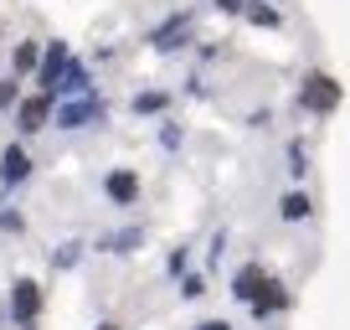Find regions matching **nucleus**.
I'll return each instance as SVG.
<instances>
[{
	"label": "nucleus",
	"mask_w": 350,
	"mask_h": 330,
	"mask_svg": "<svg viewBox=\"0 0 350 330\" xmlns=\"http://www.w3.org/2000/svg\"><path fill=\"white\" fill-rule=\"evenodd\" d=\"M88 93H93V73H88L83 62H67V73H62L52 99H88Z\"/></svg>",
	"instance_id": "1a4fd4ad"
},
{
	"label": "nucleus",
	"mask_w": 350,
	"mask_h": 330,
	"mask_svg": "<svg viewBox=\"0 0 350 330\" xmlns=\"http://www.w3.org/2000/svg\"><path fill=\"white\" fill-rule=\"evenodd\" d=\"M186 31H191V16H175V21H165L160 31L150 36V42L160 47V52H170V47H186Z\"/></svg>",
	"instance_id": "9b49d317"
},
{
	"label": "nucleus",
	"mask_w": 350,
	"mask_h": 330,
	"mask_svg": "<svg viewBox=\"0 0 350 330\" xmlns=\"http://www.w3.org/2000/svg\"><path fill=\"white\" fill-rule=\"evenodd\" d=\"M129 242H139V232H119V238H109V253H124Z\"/></svg>",
	"instance_id": "a211bd4d"
},
{
	"label": "nucleus",
	"mask_w": 350,
	"mask_h": 330,
	"mask_svg": "<svg viewBox=\"0 0 350 330\" xmlns=\"http://www.w3.org/2000/svg\"><path fill=\"white\" fill-rule=\"evenodd\" d=\"M16 93H21V77H5V83H0V109H11Z\"/></svg>",
	"instance_id": "f3484780"
},
{
	"label": "nucleus",
	"mask_w": 350,
	"mask_h": 330,
	"mask_svg": "<svg viewBox=\"0 0 350 330\" xmlns=\"http://www.w3.org/2000/svg\"><path fill=\"white\" fill-rule=\"evenodd\" d=\"M262 284H268V274H262L258 264H242V268H237V279H232V294H237L242 305H252V299H258V289H262Z\"/></svg>",
	"instance_id": "9d476101"
},
{
	"label": "nucleus",
	"mask_w": 350,
	"mask_h": 330,
	"mask_svg": "<svg viewBox=\"0 0 350 330\" xmlns=\"http://www.w3.org/2000/svg\"><path fill=\"white\" fill-rule=\"evenodd\" d=\"M288 305H294V294H288V289L278 284V279H268V284L258 289V299H252L247 309H252L258 320H268V315H278V309H288Z\"/></svg>",
	"instance_id": "0eeeda50"
},
{
	"label": "nucleus",
	"mask_w": 350,
	"mask_h": 330,
	"mask_svg": "<svg viewBox=\"0 0 350 330\" xmlns=\"http://www.w3.org/2000/svg\"><path fill=\"white\" fill-rule=\"evenodd\" d=\"M221 11H247V0H217Z\"/></svg>",
	"instance_id": "5701e85b"
},
{
	"label": "nucleus",
	"mask_w": 350,
	"mask_h": 330,
	"mask_svg": "<svg viewBox=\"0 0 350 330\" xmlns=\"http://www.w3.org/2000/svg\"><path fill=\"white\" fill-rule=\"evenodd\" d=\"M26 176H31V155H26L21 144H5V150H0V186L11 191V186H21Z\"/></svg>",
	"instance_id": "423d86ee"
},
{
	"label": "nucleus",
	"mask_w": 350,
	"mask_h": 330,
	"mask_svg": "<svg viewBox=\"0 0 350 330\" xmlns=\"http://www.w3.org/2000/svg\"><path fill=\"white\" fill-rule=\"evenodd\" d=\"M247 21L252 26H278V11L273 5H247Z\"/></svg>",
	"instance_id": "ddd939ff"
},
{
	"label": "nucleus",
	"mask_w": 350,
	"mask_h": 330,
	"mask_svg": "<svg viewBox=\"0 0 350 330\" xmlns=\"http://www.w3.org/2000/svg\"><path fill=\"white\" fill-rule=\"evenodd\" d=\"M0 227H5V232H21V217H16V212H0Z\"/></svg>",
	"instance_id": "412c9836"
},
{
	"label": "nucleus",
	"mask_w": 350,
	"mask_h": 330,
	"mask_svg": "<svg viewBox=\"0 0 350 330\" xmlns=\"http://www.w3.org/2000/svg\"><path fill=\"white\" fill-rule=\"evenodd\" d=\"M46 119H52V93H36V99H26L21 109H16V124H21V134L46 129Z\"/></svg>",
	"instance_id": "6e6552de"
},
{
	"label": "nucleus",
	"mask_w": 350,
	"mask_h": 330,
	"mask_svg": "<svg viewBox=\"0 0 350 330\" xmlns=\"http://www.w3.org/2000/svg\"><path fill=\"white\" fill-rule=\"evenodd\" d=\"M36 315H42V289H36L31 279H16V284H11V320L21 330H31Z\"/></svg>",
	"instance_id": "f03ea898"
},
{
	"label": "nucleus",
	"mask_w": 350,
	"mask_h": 330,
	"mask_svg": "<svg viewBox=\"0 0 350 330\" xmlns=\"http://www.w3.org/2000/svg\"><path fill=\"white\" fill-rule=\"evenodd\" d=\"M103 119V103L88 93V99H67L62 109H57V129H88V124Z\"/></svg>",
	"instance_id": "20e7f679"
},
{
	"label": "nucleus",
	"mask_w": 350,
	"mask_h": 330,
	"mask_svg": "<svg viewBox=\"0 0 350 330\" xmlns=\"http://www.w3.org/2000/svg\"><path fill=\"white\" fill-rule=\"evenodd\" d=\"M134 109H139V114H154V109H165V93H139V99H134Z\"/></svg>",
	"instance_id": "dca6fc26"
},
{
	"label": "nucleus",
	"mask_w": 350,
	"mask_h": 330,
	"mask_svg": "<svg viewBox=\"0 0 350 330\" xmlns=\"http://www.w3.org/2000/svg\"><path fill=\"white\" fill-rule=\"evenodd\" d=\"M288 170H294V176H304V170H309V165H304V150H299V144L288 150Z\"/></svg>",
	"instance_id": "6ab92c4d"
},
{
	"label": "nucleus",
	"mask_w": 350,
	"mask_h": 330,
	"mask_svg": "<svg viewBox=\"0 0 350 330\" xmlns=\"http://www.w3.org/2000/svg\"><path fill=\"white\" fill-rule=\"evenodd\" d=\"M36 62H42V47H36V42H21V52H16V67L26 73V67H36Z\"/></svg>",
	"instance_id": "2eb2a0df"
},
{
	"label": "nucleus",
	"mask_w": 350,
	"mask_h": 330,
	"mask_svg": "<svg viewBox=\"0 0 350 330\" xmlns=\"http://www.w3.org/2000/svg\"><path fill=\"white\" fill-rule=\"evenodd\" d=\"M309 212H314V201L304 191H284V201H278V217L284 222H309Z\"/></svg>",
	"instance_id": "f8f14e48"
},
{
	"label": "nucleus",
	"mask_w": 350,
	"mask_h": 330,
	"mask_svg": "<svg viewBox=\"0 0 350 330\" xmlns=\"http://www.w3.org/2000/svg\"><path fill=\"white\" fill-rule=\"evenodd\" d=\"M98 330H119V325H98Z\"/></svg>",
	"instance_id": "b1692460"
},
{
	"label": "nucleus",
	"mask_w": 350,
	"mask_h": 330,
	"mask_svg": "<svg viewBox=\"0 0 350 330\" xmlns=\"http://www.w3.org/2000/svg\"><path fill=\"white\" fill-rule=\"evenodd\" d=\"M299 109L304 114H335L340 109V83L325 73H309L304 83H299Z\"/></svg>",
	"instance_id": "f257e3e1"
},
{
	"label": "nucleus",
	"mask_w": 350,
	"mask_h": 330,
	"mask_svg": "<svg viewBox=\"0 0 350 330\" xmlns=\"http://www.w3.org/2000/svg\"><path fill=\"white\" fill-rule=\"evenodd\" d=\"M196 330H232V325H227V320H201Z\"/></svg>",
	"instance_id": "4be33fe9"
},
{
	"label": "nucleus",
	"mask_w": 350,
	"mask_h": 330,
	"mask_svg": "<svg viewBox=\"0 0 350 330\" xmlns=\"http://www.w3.org/2000/svg\"><path fill=\"white\" fill-rule=\"evenodd\" d=\"M186 268H191V258L180 253V248H175V253H170V274H186Z\"/></svg>",
	"instance_id": "aec40b11"
},
{
	"label": "nucleus",
	"mask_w": 350,
	"mask_h": 330,
	"mask_svg": "<svg viewBox=\"0 0 350 330\" xmlns=\"http://www.w3.org/2000/svg\"><path fill=\"white\" fill-rule=\"evenodd\" d=\"M67 62H72V52H67V42H52L42 52V62H36V88L42 93H57V83H62Z\"/></svg>",
	"instance_id": "7ed1b4c3"
},
{
	"label": "nucleus",
	"mask_w": 350,
	"mask_h": 330,
	"mask_svg": "<svg viewBox=\"0 0 350 330\" xmlns=\"http://www.w3.org/2000/svg\"><path fill=\"white\" fill-rule=\"evenodd\" d=\"M103 196H109L113 207H134V201H139V176H134L129 165L109 170V176H103Z\"/></svg>",
	"instance_id": "39448f33"
},
{
	"label": "nucleus",
	"mask_w": 350,
	"mask_h": 330,
	"mask_svg": "<svg viewBox=\"0 0 350 330\" xmlns=\"http://www.w3.org/2000/svg\"><path fill=\"white\" fill-rule=\"evenodd\" d=\"M180 294H186V299H201V294H206V279H201V274H180Z\"/></svg>",
	"instance_id": "4468645a"
}]
</instances>
